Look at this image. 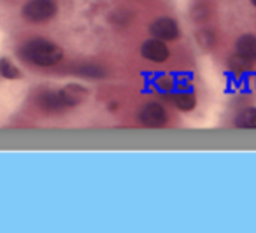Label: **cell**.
I'll list each match as a JSON object with an SVG mask.
<instances>
[{"mask_svg":"<svg viewBox=\"0 0 256 233\" xmlns=\"http://www.w3.org/2000/svg\"><path fill=\"white\" fill-rule=\"evenodd\" d=\"M20 56L37 67H54L64 60V51L60 46L48 39H30L20 48Z\"/></svg>","mask_w":256,"mask_h":233,"instance_id":"6da1fadb","label":"cell"},{"mask_svg":"<svg viewBox=\"0 0 256 233\" xmlns=\"http://www.w3.org/2000/svg\"><path fill=\"white\" fill-rule=\"evenodd\" d=\"M58 8L53 0H28L22 9V16L30 23H44L54 18Z\"/></svg>","mask_w":256,"mask_h":233,"instance_id":"7a4b0ae2","label":"cell"},{"mask_svg":"<svg viewBox=\"0 0 256 233\" xmlns=\"http://www.w3.org/2000/svg\"><path fill=\"white\" fill-rule=\"evenodd\" d=\"M168 121V114L165 107L158 102H150L140 109L139 123L146 128H164Z\"/></svg>","mask_w":256,"mask_h":233,"instance_id":"3957f363","label":"cell"},{"mask_svg":"<svg viewBox=\"0 0 256 233\" xmlns=\"http://www.w3.org/2000/svg\"><path fill=\"white\" fill-rule=\"evenodd\" d=\"M140 54H142L144 60L151 62V64H165L170 58V50H168L165 40L153 37V39H148L142 42Z\"/></svg>","mask_w":256,"mask_h":233,"instance_id":"277c9868","label":"cell"},{"mask_svg":"<svg viewBox=\"0 0 256 233\" xmlns=\"http://www.w3.org/2000/svg\"><path fill=\"white\" fill-rule=\"evenodd\" d=\"M150 32L153 37L160 40H165V42H170V40L179 39V34H181V28H179V23L176 22L174 18H168V16H162V18L154 20L150 25Z\"/></svg>","mask_w":256,"mask_h":233,"instance_id":"5b68a950","label":"cell"},{"mask_svg":"<svg viewBox=\"0 0 256 233\" xmlns=\"http://www.w3.org/2000/svg\"><path fill=\"white\" fill-rule=\"evenodd\" d=\"M58 93H60V98H62V102H64L65 109H68V107L79 106V104L86 98V95H88V90L79 84H68V86H65L64 90H60Z\"/></svg>","mask_w":256,"mask_h":233,"instance_id":"8992f818","label":"cell"},{"mask_svg":"<svg viewBox=\"0 0 256 233\" xmlns=\"http://www.w3.org/2000/svg\"><path fill=\"white\" fill-rule=\"evenodd\" d=\"M235 53L246 60L256 64V36L252 34H244L235 42Z\"/></svg>","mask_w":256,"mask_h":233,"instance_id":"52a82bcc","label":"cell"},{"mask_svg":"<svg viewBox=\"0 0 256 233\" xmlns=\"http://www.w3.org/2000/svg\"><path fill=\"white\" fill-rule=\"evenodd\" d=\"M37 104L46 112H62V110H65V106L62 102L58 92H42L37 96Z\"/></svg>","mask_w":256,"mask_h":233,"instance_id":"ba28073f","label":"cell"},{"mask_svg":"<svg viewBox=\"0 0 256 233\" xmlns=\"http://www.w3.org/2000/svg\"><path fill=\"white\" fill-rule=\"evenodd\" d=\"M234 124L237 128H246V130H256V107H248L242 109L235 116Z\"/></svg>","mask_w":256,"mask_h":233,"instance_id":"9c48e42d","label":"cell"},{"mask_svg":"<svg viewBox=\"0 0 256 233\" xmlns=\"http://www.w3.org/2000/svg\"><path fill=\"white\" fill-rule=\"evenodd\" d=\"M172 100H174V106L178 107L179 110H184V112H190V110H193V109H195V106H196L195 93L188 92V90L178 92Z\"/></svg>","mask_w":256,"mask_h":233,"instance_id":"30bf717a","label":"cell"},{"mask_svg":"<svg viewBox=\"0 0 256 233\" xmlns=\"http://www.w3.org/2000/svg\"><path fill=\"white\" fill-rule=\"evenodd\" d=\"M252 65H254L252 62L238 56L237 53H235L234 56H230V60H228V68L237 76H242V74H246V72H249L252 68Z\"/></svg>","mask_w":256,"mask_h":233,"instance_id":"8fae6325","label":"cell"},{"mask_svg":"<svg viewBox=\"0 0 256 233\" xmlns=\"http://www.w3.org/2000/svg\"><path fill=\"white\" fill-rule=\"evenodd\" d=\"M0 76L6 79H20L22 72L9 58H0Z\"/></svg>","mask_w":256,"mask_h":233,"instance_id":"7c38bea8","label":"cell"},{"mask_svg":"<svg viewBox=\"0 0 256 233\" xmlns=\"http://www.w3.org/2000/svg\"><path fill=\"white\" fill-rule=\"evenodd\" d=\"M79 74L86 76V78H102L106 72H104V68L95 67V65H84L79 68Z\"/></svg>","mask_w":256,"mask_h":233,"instance_id":"4fadbf2b","label":"cell"},{"mask_svg":"<svg viewBox=\"0 0 256 233\" xmlns=\"http://www.w3.org/2000/svg\"><path fill=\"white\" fill-rule=\"evenodd\" d=\"M214 42H216V36H214L212 32H209V30H202V32L198 34V44L204 48H210L214 46Z\"/></svg>","mask_w":256,"mask_h":233,"instance_id":"5bb4252c","label":"cell"},{"mask_svg":"<svg viewBox=\"0 0 256 233\" xmlns=\"http://www.w3.org/2000/svg\"><path fill=\"white\" fill-rule=\"evenodd\" d=\"M207 16H209V11H207V8L204 4H198L193 8V20L204 22V20H207Z\"/></svg>","mask_w":256,"mask_h":233,"instance_id":"9a60e30c","label":"cell"},{"mask_svg":"<svg viewBox=\"0 0 256 233\" xmlns=\"http://www.w3.org/2000/svg\"><path fill=\"white\" fill-rule=\"evenodd\" d=\"M251 4H252V6H254V8H256V0H251Z\"/></svg>","mask_w":256,"mask_h":233,"instance_id":"2e32d148","label":"cell"}]
</instances>
